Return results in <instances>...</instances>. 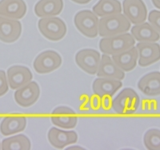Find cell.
Here are the masks:
<instances>
[{"label": "cell", "instance_id": "1", "mask_svg": "<svg viewBox=\"0 0 160 150\" xmlns=\"http://www.w3.org/2000/svg\"><path fill=\"white\" fill-rule=\"evenodd\" d=\"M131 29V22L124 15H110L98 20V35L103 38L114 37L128 32Z\"/></svg>", "mask_w": 160, "mask_h": 150}, {"label": "cell", "instance_id": "2", "mask_svg": "<svg viewBox=\"0 0 160 150\" xmlns=\"http://www.w3.org/2000/svg\"><path fill=\"white\" fill-rule=\"evenodd\" d=\"M135 43V38L128 33L114 37L103 38L99 41V48L104 54L115 55L132 48Z\"/></svg>", "mask_w": 160, "mask_h": 150}, {"label": "cell", "instance_id": "3", "mask_svg": "<svg viewBox=\"0 0 160 150\" xmlns=\"http://www.w3.org/2000/svg\"><path fill=\"white\" fill-rule=\"evenodd\" d=\"M139 102L138 94L132 89L127 88L113 99L111 107L118 114H131L138 109Z\"/></svg>", "mask_w": 160, "mask_h": 150}, {"label": "cell", "instance_id": "4", "mask_svg": "<svg viewBox=\"0 0 160 150\" xmlns=\"http://www.w3.org/2000/svg\"><path fill=\"white\" fill-rule=\"evenodd\" d=\"M38 27L42 35L53 42H58L63 38L68 31L65 22L57 17L41 18Z\"/></svg>", "mask_w": 160, "mask_h": 150}, {"label": "cell", "instance_id": "5", "mask_svg": "<svg viewBox=\"0 0 160 150\" xmlns=\"http://www.w3.org/2000/svg\"><path fill=\"white\" fill-rule=\"evenodd\" d=\"M74 22L78 31L84 36L94 38L98 35V16L91 11L85 10L77 13Z\"/></svg>", "mask_w": 160, "mask_h": 150}, {"label": "cell", "instance_id": "6", "mask_svg": "<svg viewBox=\"0 0 160 150\" xmlns=\"http://www.w3.org/2000/svg\"><path fill=\"white\" fill-rule=\"evenodd\" d=\"M62 65V58L54 51H46L35 58L33 66L38 74H48Z\"/></svg>", "mask_w": 160, "mask_h": 150}, {"label": "cell", "instance_id": "7", "mask_svg": "<svg viewBox=\"0 0 160 150\" xmlns=\"http://www.w3.org/2000/svg\"><path fill=\"white\" fill-rule=\"evenodd\" d=\"M100 60L101 57L99 53L92 49L82 50L75 55V62L78 67L91 75H94L97 73Z\"/></svg>", "mask_w": 160, "mask_h": 150}, {"label": "cell", "instance_id": "8", "mask_svg": "<svg viewBox=\"0 0 160 150\" xmlns=\"http://www.w3.org/2000/svg\"><path fill=\"white\" fill-rule=\"evenodd\" d=\"M122 7L124 15L131 23L138 25L147 19L148 10L142 0H123Z\"/></svg>", "mask_w": 160, "mask_h": 150}, {"label": "cell", "instance_id": "9", "mask_svg": "<svg viewBox=\"0 0 160 150\" xmlns=\"http://www.w3.org/2000/svg\"><path fill=\"white\" fill-rule=\"evenodd\" d=\"M136 48L138 53V65L148 66L160 60V46L151 42H140Z\"/></svg>", "mask_w": 160, "mask_h": 150}, {"label": "cell", "instance_id": "10", "mask_svg": "<svg viewBox=\"0 0 160 150\" xmlns=\"http://www.w3.org/2000/svg\"><path fill=\"white\" fill-rule=\"evenodd\" d=\"M40 89L35 81H30L23 86L16 90L15 100L18 105L22 107H30L35 103L39 98Z\"/></svg>", "mask_w": 160, "mask_h": 150}, {"label": "cell", "instance_id": "11", "mask_svg": "<svg viewBox=\"0 0 160 150\" xmlns=\"http://www.w3.org/2000/svg\"><path fill=\"white\" fill-rule=\"evenodd\" d=\"M22 34V25L16 19L0 16V41L12 43L19 38Z\"/></svg>", "mask_w": 160, "mask_h": 150}, {"label": "cell", "instance_id": "12", "mask_svg": "<svg viewBox=\"0 0 160 150\" xmlns=\"http://www.w3.org/2000/svg\"><path fill=\"white\" fill-rule=\"evenodd\" d=\"M51 120L56 126L71 129L76 126L78 118L73 109L66 106H60L53 110Z\"/></svg>", "mask_w": 160, "mask_h": 150}, {"label": "cell", "instance_id": "13", "mask_svg": "<svg viewBox=\"0 0 160 150\" xmlns=\"http://www.w3.org/2000/svg\"><path fill=\"white\" fill-rule=\"evenodd\" d=\"M8 82L10 88L18 90L32 80V73L29 68L22 65H13L8 70Z\"/></svg>", "mask_w": 160, "mask_h": 150}, {"label": "cell", "instance_id": "14", "mask_svg": "<svg viewBox=\"0 0 160 150\" xmlns=\"http://www.w3.org/2000/svg\"><path fill=\"white\" fill-rule=\"evenodd\" d=\"M27 13V5L23 0H1L0 16L11 19H21Z\"/></svg>", "mask_w": 160, "mask_h": 150}, {"label": "cell", "instance_id": "15", "mask_svg": "<svg viewBox=\"0 0 160 150\" xmlns=\"http://www.w3.org/2000/svg\"><path fill=\"white\" fill-rule=\"evenodd\" d=\"M48 137L50 144L58 149L75 144L78 140V135L75 131H63L55 127L48 131Z\"/></svg>", "mask_w": 160, "mask_h": 150}, {"label": "cell", "instance_id": "16", "mask_svg": "<svg viewBox=\"0 0 160 150\" xmlns=\"http://www.w3.org/2000/svg\"><path fill=\"white\" fill-rule=\"evenodd\" d=\"M122 82L119 80L98 77L93 82L92 89L93 92L99 98H111L122 87Z\"/></svg>", "mask_w": 160, "mask_h": 150}, {"label": "cell", "instance_id": "17", "mask_svg": "<svg viewBox=\"0 0 160 150\" xmlns=\"http://www.w3.org/2000/svg\"><path fill=\"white\" fill-rule=\"evenodd\" d=\"M96 74L99 78H111L119 81L125 78L124 71L120 69L108 54H103L101 58Z\"/></svg>", "mask_w": 160, "mask_h": 150}, {"label": "cell", "instance_id": "18", "mask_svg": "<svg viewBox=\"0 0 160 150\" xmlns=\"http://www.w3.org/2000/svg\"><path fill=\"white\" fill-rule=\"evenodd\" d=\"M62 9V0H39L35 6V13L39 18H49L58 15Z\"/></svg>", "mask_w": 160, "mask_h": 150}, {"label": "cell", "instance_id": "19", "mask_svg": "<svg viewBox=\"0 0 160 150\" xmlns=\"http://www.w3.org/2000/svg\"><path fill=\"white\" fill-rule=\"evenodd\" d=\"M138 87L148 96L160 95V73L154 71L144 75L138 81Z\"/></svg>", "mask_w": 160, "mask_h": 150}, {"label": "cell", "instance_id": "20", "mask_svg": "<svg viewBox=\"0 0 160 150\" xmlns=\"http://www.w3.org/2000/svg\"><path fill=\"white\" fill-rule=\"evenodd\" d=\"M138 58V50L133 46L128 51L112 55V60L124 72H128L135 68Z\"/></svg>", "mask_w": 160, "mask_h": 150}, {"label": "cell", "instance_id": "21", "mask_svg": "<svg viewBox=\"0 0 160 150\" xmlns=\"http://www.w3.org/2000/svg\"><path fill=\"white\" fill-rule=\"evenodd\" d=\"M27 125V118L23 116L5 117L0 124V132L3 136H10L23 131Z\"/></svg>", "mask_w": 160, "mask_h": 150}, {"label": "cell", "instance_id": "22", "mask_svg": "<svg viewBox=\"0 0 160 150\" xmlns=\"http://www.w3.org/2000/svg\"><path fill=\"white\" fill-rule=\"evenodd\" d=\"M131 30V35L138 42H155L160 38L159 34L148 22H144L134 26Z\"/></svg>", "mask_w": 160, "mask_h": 150}, {"label": "cell", "instance_id": "23", "mask_svg": "<svg viewBox=\"0 0 160 150\" xmlns=\"http://www.w3.org/2000/svg\"><path fill=\"white\" fill-rule=\"evenodd\" d=\"M93 12L101 18L117 15L122 12V6L118 0H99L93 7Z\"/></svg>", "mask_w": 160, "mask_h": 150}, {"label": "cell", "instance_id": "24", "mask_svg": "<svg viewBox=\"0 0 160 150\" xmlns=\"http://www.w3.org/2000/svg\"><path fill=\"white\" fill-rule=\"evenodd\" d=\"M31 147L29 138L23 134L6 138L1 144V148L3 150H29Z\"/></svg>", "mask_w": 160, "mask_h": 150}, {"label": "cell", "instance_id": "25", "mask_svg": "<svg viewBox=\"0 0 160 150\" xmlns=\"http://www.w3.org/2000/svg\"><path fill=\"white\" fill-rule=\"evenodd\" d=\"M143 142L149 150H160V130L151 128L144 135Z\"/></svg>", "mask_w": 160, "mask_h": 150}, {"label": "cell", "instance_id": "26", "mask_svg": "<svg viewBox=\"0 0 160 150\" xmlns=\"http://www.w3.org/2000/svg\"><path fill=\"white\" fill-rule=\"evenodd\" d=\"M148 21L153 28L160 35V11L153 10L150 12Z\"/></svg>", "mask_w": 160, "mask_h": 150}, {"label": "cell", "instance_id": "27", "mask_svg": "<svg viewBox=\"0 0 160 150\" xmlns=\"http://www.w3.org/2000/svg\"><path fill=\"white\" fill-rule=\"evenodd\" d=\"M9 90V85L6 73L3 70H0V97L8 93Z\"/></svg>", "mask_w": 160, "mask_h": 150}, {"label": "cell", "instance_id": "28", "mask_svg": "<svg viewBox=\"0 0 160 150\" xmlns=\"http://www.w3.org/2000/svg\"><path fill=\"white\" fill-rule=\"evenodd\" d=\"M103 100L102 101V105L104 109H109L111 107V102L112 101L111 100L110 97H104Z\"/></svg>", "mask_w": 160, "mask_h": 150}, {"label": "cell", "instance_id": "29", "mask_svg": "<svg viewBox=\"0 0 160 150\" xmlns=\"http://www.w3.org/2000/svg\"><path fill=\"white\" fill-rule=\"evenodd\" d=\"M92 108L94 109H98L99 108L100 106V101H98V98H96V97H95V98H92Z\"/></svg>", "mask_w": 160, "mask_h": 150}, {"label": "cell", "instance_id": "30", "mask_svg": "<svg viewBox=\"0 0 160 150\" xmlns=\"http://www.w3.org/2000/svg\"><path fill=\"white\" fill-rule=\"evenodd\" d=\"M71 1H72V2H75V3L83 5V4L89 3L91 0H71Z\"/></svg>", "mask_w": 160, "mask_h": 150}, {"label": "cell", "instance_id": "31", "mask_svg": "<svg viewBox=\"0 0 160 150\" xmlns=\"http://www.w3.org/2000/svg\"><path fill=\"white\" fill-rule=\"evenodd\" d=\"M151 2L157 9L160 10V0H151Z\"/></svg>", "mask_w": 160, "mask_h": 150}, {"label": "cell", "instance_id": "32", "mask_svg": "<svg viewBox=\"0 0 160 150\" xmlns=\"http://www.w3.org/2000/svg\"><path fill=\"white\" fill-rule=\"evenodd\" d=\"M0 148H1V144H0Z\"/></svg>", "mask_w": 160, "mask_h": 150}]
</instances>
